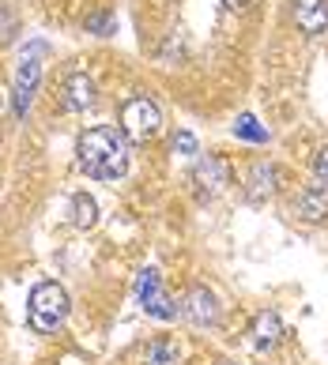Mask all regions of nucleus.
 Listing matches in <instances>:
<instances>
[{"label":"nucleus","instance_id":"12","mask_svg":"<svg viewBox=\"0 0 328 365\" xmlns=\"http://www.w3.org/2000/svg\"><path fill=\"white\" fill-rule=\"evenodd\" d=\"M177 358H182V350L174 339H155L144 350V365H177Z\"/></svg>","mask_w":328,"mask_h":365},{"label":"nucleus","instance_id":"5","mask_svg":"<svg viewBox=\"0 0 328 365\" xmlns=\"http://www.w3.org/2000/svg\"><path fill=\"white\" fill-rule=\"evenodd\" d=\"M38 53H42V46H34V53H31V57H23L19 68H16V87H11V94H16V113L19 117L26 113L31 94L38 87V79H42V61H38Z\"/></svg>","mask_w":328,"mask_h":365},{"label":"nucleus","instance_id":"15","mask_svg":"<svg viewBox=\"0 0 328 365\" xmlns=\"http://www.w3.org/2000/svg\"><path fill=\"white\" fill-rule=\"evenodd\" d=\"M234 136L249 140V143H264V140H268V128L257 125V117H253V113H242V117L234 120Z\"/></svg>","mask_w":328,"mask_h":365},{"label":"nucleus","instance_id":"3","mask_svg":"<svg viewBox=\"0 0 328 365\" xmlns=\"http://www.w3.org/2000/svg\"><path fill=\"white\" fill-rule=\"evenodd\" d=\"M162 128V113L151 98H129L121 106V136L132 143H147L155 140Z\"/></svg>","mask_w":328,"mask_h":365},{"label":"nucleus","instance_id":"19","mask_svg":"<svg viewBox=\"0 0 328 365\" xmlns=\"http://www.w3.org/2000/svg\"><path fill=\"white\" fill-rule=\"evenodd\" d=\"M223 365H234V361H223Z\"/></svg>","mask_w":328,"mask_h":365},{"label":"nucleus","instance_id":"2","mask_svg":"<svg viewBox=\"0 0 328 365\" xmlns=\"http://www.w3.org/2000/svg\"><path fill=\"white\" fill-rule=\"evenodd\" d=\"M68 294L61 282H38L26 297V320L38 335H57L68 320Z\"/></svg>","mask_w":328,"mask_h":365},{"label":"nucleus","instance_id":"10","mask_svg":"<svg viewBox=\"0 0 328 365\" xmlns=\"http://www.w3.org/2000/svg\"><path fill=\"white\" fill-rule=\"evenodd\" d=\"M91 102H94V83H91V79L84 72L68 76L64 79V106H68V110H87Z\"/></svg>","mask_w":328,"mask_h":365},{"label":"nucleus","instance_id":"6","mask_svg":"<svg viewBox=\"0 0 328 365\" xmlns=\"http://www.w3.org/2000/svg\"><path fill=\"white\" fill-rule=\"evenodd\" d=\"M185 313L189 320L197 324V328H208V324L219 320V302H215V294L208 287H193L185 297Z\"/></svg>","mask_w":328,"mask_h":365},{"label":"nucleus","instance_id":"16","mask_svg":"<svg viewBox=\"0 0 328 365\" xmlns=\"http://www.w3.org/2000/svg\"><path fill=\"white\" fill-rule=\"evenodd\" d=\"M174 151L197 155V136H193V132H177V136H174Z\"/></svg>","mask_w":328,"mask_h":365},{"label":"nucleus","instance_id":"18","mask_svg":"<svg viewBox=\"0 0 328 365\" xmlns=\"http://www.w3.org/2000/svg\"><path fill=\"white\" fill-rule=\"evenodd\" d=\"M227 4H230V8H238V4H245V0H227Z\"/></svg>","mask_w":328,"mask_h":365},{"label":"nucleus","instance_id":"4","mask_svg":"<svg viewBox=\"0 0 328 365\" xmlns=\"http://www.w3.org/2000/svg\"><path fill=\"white\" fill-rule=\"evenodd\" d=\"M136 294H140V305H144V313L147 317H155V320H174L177 317V309L167 294H162L159 287V275L147 267V272H140V282H136Z\"/></svg>","mask_w":328,"mask_h":365},{"label":"nucleus","instance_id":"13","mask_svg":"<svg viewBox=\"0 0 328 365\" xmlns=\"http://www.w3.org/2000/svg\"><path fill=\"white\" fill-rule=\"evenodd\" d=\"M72 222L79 230H91L94 222H99V204H94L87 192H76L72 196Z\"/></svg>","mask_w":328,"mask_h":365},{"label":"nucleus","instance_id":"8","mask_svg":"<svg viewBox=\"0 0 328 365\" xmlns=\"http://www.w3.org/2000/svg\"><path fill=\"white\" fill-rule=\"evenodd\" d=\"M294 19L306 34H321L328 26V0H294Z\"/></svg>","mask_w":328,"mask_h":365},{"label":"nucleus","instance_id":"7","mask_svg":"<svg viewBox=\"0 0 328 365\" xmlns=\"http://www.w3.org/2000/svg\"><path fill=\"white\" fill-rule=\"evenodd\" d=\"M197 185H200V192H208V196H219L223 188L230 185V173H227V162L223 158H215V155H208V158H200V166H197Z\"/></svg>","mask_w":328,"mask_h":365},{"label":"nucleus","instance_id":"11","mask_svg":"<svg viewBox=\"0 0 328 365\" xmlns=\"http://www.w3.org/2000/svg\"><path fill=\"white\" fill-rule=\"evenodd\" d=\"M298 215L302 219H309V222H317L321 215H328V188L324 185H317V188H309V192H302L298 196Z\"/></svg>","mask_w":328,"mask_h":365},{"label":"nucleus","instance_id":"1","mask_svg":"<svg viewBox=\"0 0 328 365\" xmlns=\"http://www.w3.org/2000/svg\"><path fill=\"white\" fill-rule=\"evenodd\" d=\"M76 155H79V170L87 178H99V181H117L121 173L129 170V147L125 136H117L114 128H87L76 143Z\"/></svg>","mask_w":328,"mask_h":365},{"label":"nucleus","instance_id":"9","mask_svg":"<svg viewBox=\"0 0 328 365\" xmlns=\"http://www.w3.org/2000/svg\"><path fill=\"white\" fill-rule=\"evenodd\" d=\"M249 335H253V346L257 350H272V346L279 343V335H283V324H279V317L272 313V309H264V313L253 317Z\"/></svg>","mask_w":328,"mask_h":365},{"label":"nucleus","instance_id":"17","mask_svg":"<svg viewBox=\"0 0 328 365\" xmlns=\"http://www.w3.org/2000/svg\"><path fill=\"white\" fill-rule=\"evenodd\" d=\"M313 170H317V181L328 188V147H321V151H317V162H313Z\"/></svg>","mask_w":328,"mask_h":365},{"label":"nucleus","instance_id":"14","mask_svg":"<svg viewBox=\"0 0 328 365\" xmlns=\"http://www.w3.org/2000/svg\"><path fill=\"white\" fill-rule=\"evenodd\" d=\"M272 181H276V170H272L268 162H257V166H253V178H249V196H253V200L272 196V192H276V185H272Z\"/></svg>","mask_w":328,"mask_h":365}]
</instances>
